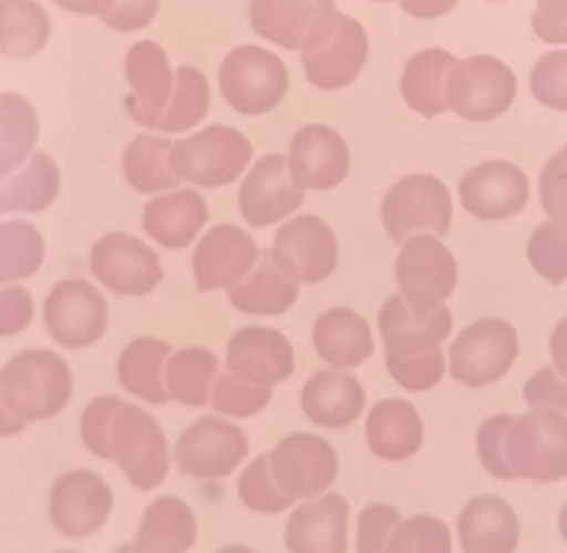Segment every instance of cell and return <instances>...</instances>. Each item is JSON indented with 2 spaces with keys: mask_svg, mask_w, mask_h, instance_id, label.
Segmentation results:
<instances>
[{
  "mask_svg": "<svg viewBox=\"0 0 567 553\" xmlns=\"http://www.w3.org/2000/svg\"><path fill=\"white\" fill-rule=\"evenodd\" d=\"M290 75L274 51L237 47L220 65V92L235 112L245 116L271 114L286 100Z\"/></svg>",
  "mask_w": 567,
  "mask_h": 553,
  "instance_id": "5b68a950",
  "label": "cell"
},
{
  "mask_svg": "<svg viewBox=\"0 0 567 553\" xmlns=\"http://www.w3.org/2000/svg\"><path fill=\"white\" fill-rule=\"evenodd\" d=\"M210 110L208 78L194 65H182L174 73V92L167 110L157 119L155 131L184 133L198 126Z\"/></svg>",
  "mask_w": 567,
  "mask_h": 553,
  "instance_id": "ab89813d",
  "label": "cell"
},
{
  "mask_svg": "<svg viewBox=\"0 0 567 553\" xmlns=\"http://www.w3.org/2000/svg\"><path fill=\"white\" fill-rule=\"evenodd\" d=\"M51 39V18L37 0H0V57L32 59Z\"/></svg>",
  "mask_w": 567,
  "mask_h": 553,
  "instance_id": "8d00e7d4",
  "label": "cell"
},
{
  "mask_svg": "<svg viewBox=\"0 0 567 553\" xmlns=\"http://www.w3.org/2000/svg\"><path fill=\"white\" fill-rule=\"evenodd\" d=\"M386 553H452V532L432 515L401 518L391 532Z\"/></svg>",
  "mask_w": 567,
  "mask_h": 553,
  "instance_id": "f6af8a7d",
  "label": "cell"
},
{
  "mask_svg": "<svg viewBox=\"0 0 567 553\" xmlns=\"http://www.w3.org/2000/svg\"><path fill=\"white\" fill-rule=\"evenodd\" d=\"M464 208L478 221H505L529 204V180L505 160L481 162L458 184Z\"/></svg>",
  "mask_w": 567,
  "mask_h": 553,
  "instance_id": "e0dca14e",
  "label": "cell"
},
{
  "mask_svg": "<svg viewBox=\"0 0 567 553\" xmlns=\"http://www.w3.org/2000/svg\"><path fill=\"white\" fill-rule=\"evenodd\" d=\"M172 147L174 143L155 136L133 139L124 153V172L128 184L141 194L174 192L182 180L172 167Z\"/></svg>",
  "mask_w": 567,
  "mask_h": 553,
  "instance_id": "f35d334b",
  "label": "cell"
},
{
  "mask_svg": "<svg viewBox=\"0 0 567 553\" xmlns=\"http://www.w3.org/2000/svg\"><path fill=\"white\" fill-rule=\"evenodd\" d=\"M538 196L550 221L567 223V145L546 162L538 180Z\"/></svg>",
  "mask_w": 567,
  "mask_h": 553,
  "instance_id": "681fc988",
  "label": "cell"
},
{
  "mask_svg": "<svg viewBox=\"0 0 567 553\" xmlns=\"http://www.w3.org/2000/svg\"><path fill=\"white\" fill-rule=\"evenodd\" d=\"M59 553H80V551H59Z\"/></svg>",
  "mask_w": 567,
  "mask_h": 553,
  "instance_id": "03108f58",
  "label": "cell"
},
{
  "mask_svg": "<svg viewBox=\"0 0 567 553\" xmlns=\"http://www.w3.org/2000/svg\"><path fill=\"white\" fill-rule=\"evenodd\" d=\"M47 242L27 221L0 223V286L34 276L44 264Z\"/></svg>",
  "mask_w": 567,
  "mask_h": 553,
  "instance_id": "60d3db41",
  "label": "cell"
},
{
  "mask_svg": "<svg viewBox=\"0 0 567 553\" xmlns=\"http://www.w3.org/2000/svg\"><path fill=\"white\" fill-rule=\"evenodd\" d=\"M227 295L241 315L278 317L286 315L300 298V283L276 262L274 252L268 249L259 254L256 266L237 286L229 288Z\"/></svg>",
  "mask_w": 567,
  "mask_h": 553,
  "instance_id": "f1b7e54d",
  "label": "cell"
},
{
  "mask_svg": "<svg viewBox=\"0 0 567 553\" xmlns=\"http://www.w3.org/2000/svg\"><path fill=\"white\" fill-rule=\"evenodd\" d=\"M172 354L174 350L167 341L153 339V336L131 341L116 362L121 387L145 403H155V407L167 403V362Z\"/></svg>",
  "mask_w": 567,
  "mask_h": 553,
  "instance_id": "1f68e13d",
  "label": "cell"
},
{
  "mask_svg": "<svg viewBox=\"0 0 567 553\" xmlns=\"http://www.w3.org/2000/svg\"><path fill=\"white\" fill-rule=\"evenodd\" d=\"M368 57L370 39L364 27L331 0H321L302 44V65L309 83L323 92L353 85Z\"/></svg>",
  "mask_w": 567,
  "mask_h": 553,
  "instance_id": "3957f363",
  "label": "cell"
},
{
  "mask_svg": "<svg viewBox=\"0 0 567 553\" xmlns=\"http://www.w3.org/2000/svg\"><path fill=\"white\" fill-rule=\"evenodd\" d=\"M396 280L417 313H435L456 288V259L437 237H411L399 252Z\"/></svg>",
  "mask_w": 567,
  "mask_h": 553,
  "instance_id": "7c38bea8",
  "label": "cell"
},
{
  "mask_svg": "<svg viewBox=\"0 0 567 553\" xmlns=\"http://www.w3.org/2000/svg\"><path fill=\"white\" fill-rule=\"evenodd\" d=\"M350 505L343 495L329 493L297 508L286 524L290 553H348Z\"/></svg>",
  "mask_w": 567,
  "mask_h": 553,
  "instance_id": "cb8c5ba5",
  "label": "cell"
},
{
  "mask_svg": "<svg viewBox=\"0 0 567 553\" xmlns=\"http://www.w3.org/2000/svg\"><path fill=\"white\" fill-rule=\"evenodd\" d=\"M114 508L112 485L90 469L65 471L49 495V515L53 528L69 539L97 534Z\"/></svg>",
  "mask_w": 567,
  "mask_h": 553,
  "instance_id": "9a60e30c",
  "label": "cell"
},
{
  "mask_svg": "<svg viewBox=\"0 0 567 553\" xmlns=\"http://www.w3.org/2000/svg\"><path fill=\"white\" fill-rule=\"evenodd\" d=\"M300 403L315 426L339 430L358 421L368 397L358 377L343 370H319L305 382Z\"/></svg>",
  "mask_w": 567,
  "mask_h": 553,
  "instance_id": "484cf974",
  "label": "cell"
},
{
  "mask_svg": "<svg viewBox=\"0 0 567 553\" xmlns=\"http://www.w3.org/2000/svg\"><path fill=\"white\" fill-rule=\"evenodd\" d=\"M27 426L20 421V418L8 409V403L0 395V438H12V436H20Z\"/></svg>",
  "mask_w": 567,
  "mask_h": 553,
  "instance_id": "91938a15",
  "label": "cell"
},
{
  "mask_svg": "<svg viewBox=\"0 0 567 553\" xmlns=\"http://www.w3.org/2000/svg\"><path fill=\"white\" fill-rule=\"evenodd\" d=\"M458 0H401V8L406 16L417 20H435L447 16L456 8Z\"/></svg>",
  "mask_w": 567,
  "mask_h": 553,
  "instance_id": "db71d44e",
  "label": "cell"
},
{
  "mask_svg": "<svg viewBox=\"0 0 567 553\" xmlns=\"http://www.w3.org/2000/svg\"><path fill=\"white\" fill-rule=\"evenodd\" d=\"M454 218L452 196L432 174H409L389 188L382 204L386 235L403 245L411 237H444Z\"/></svg>",
  "mask_w": 567,
  "mask_h": 553,
  "instance_id": "52a82bcc",
  "label": "cell"
},
{
  "mask_svg": "<svg viewBox=\"0 0 567 553\" xmlns=\"http://www.w3.org/2000/svg\"><path fill=\"white\" fill-rule=\"evenodd\" d=\"M126 78L131 85L124 100L128 116L143 129H155L174 92V71L167 51L151 39L133 44L126 53Z\"/></svg>",
  "mask_w": 567,
  "mask_h": 553,
  "instance_id": "44dd1931",
  "label": "cell"
},
{
  "mask_svg": "<svg viewBox=\"0 0 567 553\" xmlns=\"http://www.w3.org/2000/svg\"><path fill=\"white\" fill-rule=\"evenodd\" d=\"M321 0H251L249 22L254 32L282 49H302L309 24Z\"/></svg>",
  "mask_w": 567,
  "mask_h": 553,
  "instance_id": "e575fe53",
  "label": "cell"
},
{
  "mask_svg": "<svg viewBox=\"0 0 567 553\" xmlns=\"http://www.w3.org/2000/svg\"><path fill=\"white\" fill-rule=\"evenodd\" d=\"M536 37L546 44H556V47H567V20L560 24H532Z\"/></svg>",
  "mask_w": 567,
  "mask_h": 553,
  "instance_id": "680465c9",
  "label": "cell"
},
{
  "mask_svg": "<svg viewBox=\"0 0 567 553\" xmlns=\"http://www.w3.org/2000/svg\"><path fill=\"white\" fill-rule=\"evenodd\" d=\"M271 252L297 283L309 286L327 280L339 266V239L329 223L317 215H297L282 225L274 237Z\"/></svg>",
  "mask_w": 567,
  "mask_h": 553,
  "instance_id": "2e32d148",
  "label": "cell"
},
{
  "mask_svg": "<svg viewBox=\"0 0 567 553\" xmlns=\"http://www.w3.org/2000/svg\"><path fill=\"white\" fill-rule=\"evenodd\" d=\"M380 334L384 356H421L450 339L452 313L444 305L435 313H417L401 293L391 295L380 309Z\"/></svg>",
  "mask_w": 567,
  "mask_h": 553,
  "instance_id": "7402d4cb",
  "label": "cell"
},
{
  "mask_svg": "<svg viewBox=\"0 0 567 553\" xmlns=\"http://www.w3.org/2000/svg\"><path fill=\"white\" fill-rule=\"evenodd\" d=\"M268 457L278 485L292 501H312L339 477V452L315 433L282 438Z\"/></svg>",
  "mask_w": 567,
  "mask_h": 553,
  "instance_id": "5bb4252c",
  "label": "cell"
},
{
  "mask_svg": "<svg viewBox=\"0 0 567 553\" xmlns=\"http://www.w3.org/2000/svg\"><path fill=\"white\" fill-rule=\"evenodd\" d=\"M34 319V300L22 286H0V339L22 334Z\"/></svg>",
  "mask_w": 567,
  "mask_h": 553,
  "instance_id": "816d5d0a",
  "label": "cell"
},
{
  "mask_svg": "<svg viewBox=\"0 0 567 553\" xmlns=\"http://www.w3.org/2000/svg\"><path fill=\"white\" fill-rule=\"evenodd\" d=\"M208 223V204L194 188H174L155 196L143 211V227L157 245L184 249Z\"/></svg>",
  "mask_w": 567,
  "mask_h": 553,
  "instance_id": "4316f807",
  "label": "cell"
},
{
  "mask_svg": "<svg viewBox=\"0 0 567 553\" xmlns=\"http://www.w3.org/2000/svg\"><path fill=\"white\" fill-rule=\"evenodd\" d=\"M90 268L106 290L126 298L151 295L165 278L157 252L126 233H110L94 242Z\"/></svg>",
  "mask_w": 567,
  "mask_h": 553,
  "instance_id": "4fadbf2b",
  "label": "cell"
},
{
  "mask_svg": "<svg viewBox=\"0 0 567 553\" xmlns=\"http://www.w3.org/2000/svg\"><path fill=\"white\" fill-rule=\"evenodd\" d=\"M237 495L249 510L261 512V515H278V512L288 510L295 501L280 489L274 471H271V457L261 454L241 471L237 481Z\"/></svg>",
  "mask_w": 567,
  "mask_h": 553,
  "instance_id": "b9f144b4",
  "label": "cell"
},
{
  "mask_svg": "<svg viewBox=\"0 0 567 553\" xmlns=\"http://www.w3.org/2000/svg\"><path fill=\"white\" fill-rule=\"evenodd\" d=\"M384 360L394 382L409 389V392H427V389L437 387L444 372H447V360H444L442 348L427 350L421 356H384Z\"/></svg>",
  "mask_w": 567,
  "mask_h": 553,
  "instance_id": "bcb514c9",
  "label": "cell"
},
{
  "mask_svg": "<svg viewBox=\"0 0 567 553\" xmlns=\"http://www.w3.org/2000/svg\"><path fill=\"white\" fill-rule=\"evenodd\" d=\"M558 530H560V536L567 542V503L560 508V515H558Z\"/></svg>",
  "mask_w": 567,
  "mask_h": 553,
  "instance_id": "6125c7cd",
  "label": "cell"
},
{
  "mask_svg": "<svg viewBox=\"0 0 567 553\" xmlns=\"http://www.w3.org/2000/svg\"><path fill=\"white\" fill-rule=\"evenodd\" d=\"M239 211L251 227H268L286 221L290 213L302 206L305 192L290 177L288 157H261L245 184L239 186Z\"/></svg>",
  "mask_w": 567,
  "mask_h": 553,
  "instance_id": "ffe728a7",
  "label": "cell"
},
{
  "mask_svg": "<svg viewBox=\"0 0 567 553\" xmlns=\"http://www.w3.org/2000/svg\"><path fill=\"white\" fill-rule=\"evenodd\" d=\"M247 454L249 438L245 430L215 416L198 418L188 426L174 448L182 474L206 481L235 474Z\"/></svg>",
  "mask_w": 567,
  "mask_h": 553,
  "instance_id": "8fae6325",
  "label": "cell"
},
{
  "mask_svg": "<svg viewBox=\"0 0 567 553\" xmlns=\"http://www.w3.org/2000/svg\"><path fill=\"white\" fill-rule=\"evenodd\" d=\"M159 12V0H116L114 8L102 18L116 32H138L151 27Z\"/></svg>",
  "mask_w": 567,
  "mask_h": 553,
  "instance_id": "f5cc1de1",
  "label": "cell"
},
{
  "mask_svg": "<svg viewBox=\"0 0 567 553\" xmlns=\"http://www.w3.org/2000/svg\"><path fill=\"white\" fill-rule=\"evenodd\" d=\"M401 512L389 503H370L358 518V553H386Z\"/></svg>",
  "mask_w": 567,
  "mask_h": 553,
  "instance_id": "c3c4849f",
  "label": "cell"
},
{
  "mask_svg": "<svg viewBox=\"0 0 567 553\" xmlns=\"http://www.w3.org/2000/svg\"><path fill=\"white\" fill-rule=\"evenodd\" d=\"M458 544L464 553H517L519 518L505 498L478 495L458 515Z\"/></svg>",
  "mask_w": 567,
  "mask_h": 553,
  "instance_id": "d4e9b609",
  "label": "cell"
},
{
  "mask_svg": "<svg viewBox=\"0 0 567 553\" xmlns=\"http://www.w3.org/2000/svg\"><path fill=\"white\" fill-rule=\"evenodd\" d=\"M364 438H368L372 454L380 460L406 462L423 444V418L406 399H382L374 403L368 416Z\"/></svg>",
  "mask_w": 567,
  "mask_h": 553,
  "instance_id": "83f0119b",
  "label": "cell"
},
{
  "mask_svg": "<svg viewBox=\"0 0 567 553\" xmlns=\"http://www.w3.org/2000/svg\"><path fill=\"white\" fill-rule=\"evenodd\" d=\"M44 324L59 346L73 350L90 348L106 331L110 305L92 283L83 278L61 280L47 295Z\"/></svg>",
  "mask_w": 567,
  "mask_h": 553,
  "instance_id": "30bf717a",
  "label": "cell"
},
{
  "mask_svg": "<svg viewBox=\"0 0 567 553\" xmlns=\"http://www.w3.org/2000/svg\"><path fill=\"white\" fill-rule=\"evenodd\" d=\"M529 88L534 98L548 110L567 112V49L548 51L536 61Z\"/></svg>",
  "mask_w": 567,
  "mask_h": 553,
  "instance_id": "7dc6e473",
  "label": "cell"
},
{
  "mask_svg": "<svg viewBox=\"0 0 567 553\" xmlns=\"http://www.w3.org/2000/svg\"><path fill=\"white\" fill-rule=\"evenodd\" d=\"M39 116L18 92H0V182L16 174L34 155Z\"/></svg>",
  "mask_w": 567,
  "mask_h": 553,
  "instance_id": "d590c367",
  "label": "cell"
},
{
  "mask_svg": "<svg viewBox=\"0 0 567 553\" xmlns=\"http://www.w3.org/2000/svg\"><path fill=\"white\" fill-rule=\"evenodd\" d=\"M0 395L24 426L59 416L73 395V372L59 354L27 348L0 368Z\"/></svg>",
  "mask_w": 567,
  "mask_h": 553,
  "instance_id": "277c9868",
  "label": "cell"
},
{
  "mask_svg": "<svg viewBox=\"0 0 567 553\" xmlns=\"http://www.w3.org/2000/svg\"><path fill=\"white\" fill-rule=\"evenodd\" d=\"M458 61L444 49H425L409 59L401 75V98L415 114L425 119L447 112L444 90L447 78Z\"/></svg>",
  "mask_w": 567,
  "mask_h": 553,
  "instance_id": "d6a6232c",
  "label": "cell"
},
{
  "mask_svg": "<svg viewBox=\"0 0 567 553\" xmlns=\"http://www.w3.org/2000/svg\"><path fill=\"white\" fill-rule=\"evenodd\" d=\"M116 553H133V551H131V544H124Z\"/></svg>",
  "mask_w": 567,
  "mask_h": 553,
  "instance_id": "be15d7a7",
  "label": "cell"
},
{
  "mask_svg": "<svg viewBox=\"0 0 567 553\" xmlns=\"http://www.w3.org/2000/svg\"><path fill=\"white\" fill-rule=\"evenodd\" d=\"M567 20V0H536L532 24H560Z\"/></svg>",
  "mask_w": 567,
  "mask_h": 553,
  "instance_id": "9f6ffc18",
  "label": "cell"
},
{
  "mask_svg": "<svg viewBox=\"0 0 567 553\" xmlns=\"http://www.w3.org/2000/svg\"><path fill=\"white\" fill-rule=\"evenodd\" d=\"M61 192V170L51 155L34 153L24 165L0 182V215L42 213Z\"/></svg>",
  "mask_w": 567,
  "mask_h": 553,
  "instance_id": "836d02e7",
  "label": "cell"
},
{
  "mask_svg": "<svg viewBox=\"0 0 567 553\" xmlns=\"http://www.w3.org/2000/svg\"><path fill=\"white\" fill-rule=\"evenodd\" d=\"M478 460L503 481L556 483L567 479V413L534 409L524 416L497 413L483 421Z\"/></svg>",
  "mask_w": 567,
  "mask_h": 553,
  "instance_id": "6da1fadb",
  "label": "cell"
},
{
  "mask_svg": "<svg viewBox=\"0 0 567 553\" xmlns=\"http://www.w3.org/2000/svg\"><path fill=\"white\" fill-rule=\"evenodd\" d=\"M548 348H550L553 368L567 377V317H563L556 324V329H553V334H550Z\"/></svg>",
  "mask_w": 567,
  "mask_h": 553,
  "instance_id": "11a10c76",
  "label": "cell"
},
{
  "mask_svg": "<svg viewBox=\"0 0 567 553\" xmlns=\"http://www.w3.org/2000/svg\"><path fill=\"white\" fill-rule=\"evenodd\" d=\"M261 249L254 237L237 225H215L200 237L194 252V278L200 293L233 288L259 262Z\"/></svg>",
  "mask_w": 567,
  "mask_h": 553,
  "instance_id": "ac0fdd59",
  "label": "cell"
},
{
  "mask_svg": "<svg viewBox=\"0 0 567 553\" xmlns=\"http://www.w3.org/2000/svg\"><path fill=\"white\" fill-rule=\"evenodd\" d=\"M519 336L505 319H478L456 336L450 348V372L466 387H488L515 366Z\"/></svg>",
  "mask_w": 567,
  "mask_h": 553,
  "instance_id": "9c48e42d",
  "label": "cell"
},
{
  "mask_svg": "<svg viewBox=\"0 0 567 553\" xmlns=\"http://www.w3.org/2000/svg\"><path fill=\"white\" fill-rule=\"evenodd\" d=\"M59 8L75 12V16H100L104 18L106 12L114 8L116 0H53Z\"/></svg>",
  "mask_w": 567,
  "mask_h": 553,
  "instance_id": "6f0895ef",
  "label": "cell"
},
{
  "mask_svg": "<svg viewBox=\"0 0 567 553\" xmlns=\"http://www.w3.org/2000/svg\"><path fill=\"white\" fill-rule=\"evenodd\" d=\"M374 3H391V0H374Z\"/></svg>",
  "mask_w": 567,
  "mask_h": 553,
  "instance_id": "e7e4bbea",
  "label": "cell"
},
{
  "mask_svg": "<svg viewBox=\"0 0 567 553\" xmlns=\"http://www.w3.org/2000/svg\"><path fill=\"white\" fill-rule=\"evenodd\" d=\"M215 553H256V551L249 549V546H245V544H229V546L218 549Z\"/></svg>",
  "mask_w": 567,
  "mask_h": 553,
  "instance_id": "94428289",
  "label": "cell"
},
{
  "mask_svg": "<svg viewBox=\"0 0 567 553\" xmlns=\"http://www.w3.org/2000/svg\"><path fill=\"white\" fill-rule=\"evenodd\" d=\"M526 256L534 272L553 286L567 280V223H542L529 237Z\"/></svg>",
  "mask_w": 567,
  "mask_h": 553,
  "instance_id": "ee69618b",
  "label": "cell"
},
{
  "mask_svg": "<svg viewBox=\"0 0 567 553\" xmlns=\"http://www.w3.org/2000/svg\"><path fill=\"white\" fill-rule=\"evenodd\" d=\"M522 397L534 409L567 413V377L553 366H546L526 380Z\"/></svg>",
  "mask_w": 567,
  "mask_h": 553,
  "instance_id": "f907efd6",
  "label": "cell"
},
{
  "mask_svg": "<svg viewBox=\"0 0 567 553\" xmlns=\"http://www.w3.org/2000/svg\"><path fill=\"white\" fill-rule=\"evenodd\" d=\"M493 3H497V0H493Z\"/></svg>",
  "mask_w": 567,
  "mask_h": 553,
  "instance_id": "003e7915",
  "label": "cell"
},
{
  "mask_svg": "<svg viewBox=\"0 0 567 553\" xmlns=\"http://www.w3.org/2000/svg\"><path fill=\"white\" fill-rule=\"evenodd\" d=\"M274 387L249 382L245 377L225 370L215 380L210 407L229 418H251L268 407Z\"/></svg>",
  "mask_w": 567,
  "mask_h": 553,
  "instance_id": "7bdbcfd3",
  "label": "cell"
},
{
  "mask_svg": "<svg viewBox=\"0 0 567 553\" xmlns=\"http://www.w3.org/2000/svg\"><path fill=\"white\" fill-rule=\"evenodd\" d=\"M80 438L100 460L116 462L133 489L153 491L169 471V444L155 416L121 397H97L80 418Z\"/></svg>",
  "mask_w": 567,
  "mask_h": 553,
  "instance_id": "7a4b0ae2",
  "label": "cell"
},
{
  "mask_svg": "<svg viewBox=\"0 0 567 553\" xmlns=\"http://www.w3.org/2000/svg\"><path fill=\"white\" fill-rule=\"evenodd\" d=\"M312 341L323 362L336 370L362 366L374 354L370 324L350 307H331L315 321Z\"/></svg>",
  "mask_w": 567,
  "mask_h": 553,
  "instance_id": "f546056e",
  "label": "cell"
},
{
  "mask_svg": "<svg viewBox=\"0 0 567 553\" xmlns=\"http://www.w3.org/2000/svg\"><path fill=\"white\" fill-rule=\"evenodd\" d=\"M517 98V75L495 57L458 61L447 78V110L466 121H493L503 116Z\"/></svg>",
  "mask_w": 567,
  "mask_h": 553,
  "instance_id": "ba28073f",
  "label": "cell"
},
{
  "mask_svg": "<svg viewBox=\"0 0 567 553\" xmlns=\"http://www.w3.org/2000/svg\"><path fill=\"white\" fill-rule=\"evenodd\" d=\"M227 370L266 387L286 382L295 372L292 344L271 327L239 329L227 344Z\"/></svg>",
  "mask_w": 567,
  "mask_h": 553,
  "instance_id": "603a6c76",
  "label": "cell"
},
{
  "mask_svg": "<svg viewBox=\"0 0 567 553\" xmlns=\"http://www.w3.org/2000/svg\"><path fill=\"white\" fill-rule=\"evenodd\" d=\"M254 155L251 141L245 133L215 124L194 133L172 147V167L182 182L194 186L218 188L239 180Z\"/></svg>",
  "mask_w": 567,
  "mask_h": 553,
  "instance_id": "8992f818",
  "label": "cell"
},
{
  "mask_svg": "<svg viewBox=\"0 0 567 553\" xmlns=\"http://www.w3.org/2000/svg\"><path fill=\"white\" fill-rule=\"evenodd\" d=\"M198 539L194 510L177 495H162L143 512L133 553H188Z\"/></svg>",
  "mask_w": 567,
  "mask_h": 553,
  "instance_id": "4dcf8cb0",
  "label": "cell"
},
{
  "mask_svg": "<svg viewBox=\"0 0 567 553\" xmlns=\"http://www.w3.org/2000/svg\"><path fill=\"white\" fill-rule=\"evenodd\" d=\"M288 167L292 182L302 192H327L339 186L350 172V151L339 131L323 124H309L290 141Z\"/></svg>",
  "mask_w": 567,
  "mask_h": 553,
  "instance_id": "d6986e66",
  "label": "cell"
},
{
  "mask_svg": "<svg viewBox=\"0 0 567 553\" xmlns=\"http://www.w3.org/2000/svg\"><path fill=\"white\" fill-rule=\"evenodd\" d=\"M220 375V360L204 346H188L172 354L167 362V392L169 399L184 407H208L215 380Z\"/></svg>",
  "mask_w": 567,
  "mask_h": 553,
  "instance_id": "74e56055",
  "label": "cell"
}]
</instances>
